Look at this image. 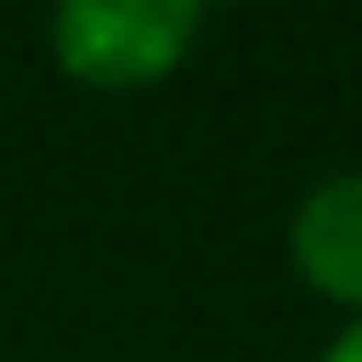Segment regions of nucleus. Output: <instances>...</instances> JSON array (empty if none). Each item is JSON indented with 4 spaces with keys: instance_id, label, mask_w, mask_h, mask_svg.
<instances>
[{
    "instance_id": "obj_1",
    "label": "nucleus",
    "mask_w": 362,
    "mask_h": 362,
    "mask_svg": "<svg viewBox=\"0 0 362 362\" xmlns=\"http://www.w3.org/2000/svg\"><path fill=\"white\" fill-rule=\"evenodd\" d=\"M200 0H52L45 52L52 67L104 96H134L170 81L200 45Z\"/></svg>"
},
{
    "instance_id": "obj_4",
    "label": "nucleus",
    "mask_w": 362,
    "mask_h": 362,
    "mask_svg": "<svg viewBox=\"0 0 362 362\" xmlns=\"http://www.w3.org/2000/svg\"><path fill=\"white\" fill-rule=\"evenodd\" d=\"M200 8H215V0H200Z\"/></svg>"
},
{
    "instance_id": "obj_3",
    "label": "nucleus",
    "mask_w": 362,
    "mask_h": 362,
    "mask_svg": "<svg viewBox=\"0 0 362 362\" xmlns=\"http://www.w3.org/2000/svg\"><path fill=\"white\" fill-rule=\"evenodd\" d=\"M318 362H362V318H348V325H340V333L318 348Z\"/></svg>"
},
{
    "instance_id": "obj_2",
    "label": "nucleus",
    "mask_w": 362,
    "mask_h": 362,
    "mask_svg": "<svg viewBox=\"0 0 362 362\" xmlns=\"http://www.w3.org/2000/svg\"><path fill=\"white\" fill-rule=\"evenodd\" d=\"M288 267L325 303L362 318V170H333L288 215Z\"/></svg>"
}]
</instances>
